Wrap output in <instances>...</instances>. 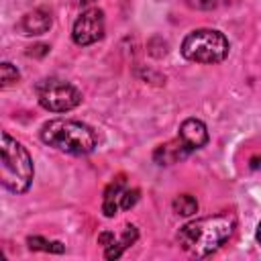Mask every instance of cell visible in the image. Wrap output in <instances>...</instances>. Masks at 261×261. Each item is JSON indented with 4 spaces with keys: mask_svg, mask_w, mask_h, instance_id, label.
<instances>
[{
    "mask_svg": "<svg viewBox=\"0 0 261 261\" xmlns=\"http://www.w3.org/2000/svg\"><path fill=\"white\" fill-rule=\"evenodd\" d=\"M18 80H20L18 69H16L12 63L4 61V63L0 65V86H2V88H10V86H14Z\"/></svg>",
    "mask_w": 261,
    "mask_h": 261,
    "instance_id": "13",
    "label": "cell"
},
{
    "mask_svg": "<svg viewBox=\"0 0 261 261\" xmlns=\"http://www.w3.org/2000/svg\"><path fill=\"white\" fill-rule=\"evenodd\" d=\"M255 237H257V243L261 245V222H259V226H257V232H255Z\"/></svg>",
    "mask_w": 261,
    "mask_h": 261,
    "instance_id": "19",
    "label": "cell"
},
{
    "mask_svg": "<svg viewBox=\"0 0 261 261\" xmlns=\"http://www.w3.org/2000/svg\"><path fill=\"white\" fill-rule=\"evenodd\" d=\"M228 39L216 29H196L181 43V55L196 63H220L228 55Z\"/></svg>",
    "mask_w": 261,
    "mask_h": 261,
    "instance_id": "4",
    "label": "cell"
},
{
    "mask_svg": "<svg viewBox=\"0 0 261 261\" xmlns=\"http://www.w3.org/2000/svg\"><path fill=\"white\" fill-rule=\"evenodd\" d=\"M35 175L33 159L29 151L12 139L8 133H2L0 143V179L2 186L12 194H22L31 188Z\"/></svg>",
    "mask_w": 261,
    "mask_h": 261,
    "instance_id": "3",
    "label": "cell"
},
{
    "mask_svg": "<svg viewBox=\"0 0 261 261\" xmlns=\"http://www.w3.org/2000/svg\"><path fill=\"white\" fill-rule=\"evenodd\" d=\"M39 104L49 112H67L82 102V92L59 77H45L35 86Z\"/></svg>",
    "mask_w": 261,
    "mask_h": 261,
    "instance_id": "5",
    "label": "cell"
},
{
    "mask_svg": "<svg viewBox=\"0 0 261 261\" xmlns=\"http://www.w3.org/2000/svg\"><path fill=\"white\" fill-rule=\"evenodd\" d=\"M190 8H196V10H210L216 6V0H184Z\"/></svg>",
    "mask_w": 261,
    "mask_h": 261,
    "instance_id": "16",
    "label": "cell"
},
{
    "mask_svg": "<svg viewBox=\"0 0 261 261\" xmlns=\"http://www.w3.org/2000/svg\"><path fill=\"white\" fill-rule=\"evenodd\" d=\"M116 239H118V237H116L112 230H104V232H100V234H98V245H102V247L106 249V247H110Z\"/></svg>",
    "mask_w": 261,
    "mask_h": 261,
    "instance_id": "17",
    "label": "cell"
},
{
    "mask_svg": "<svg viewBox=\"0 0 261 261\" xmlns=\"http://www.w3.org/2000/svg\"><path fill=\"white\" fill-rule=\"evenodd\" d=\"M27 245L31 251H47V253H63L65 251V245L59 243V241H47L43 237H29L27 239Z\"/></svg>",
    "mask_w": 261,
    "mask_h": 261,
    "instance_id": "11",
    "label": "cell"
},
{
    "mask_svg": "<svg viewBox=\"0 0 261 261\" xmlns=\"http://www.w3.org/2000/svg\"><path fill=\"white\" fill-rule=\"evenodd\" d=\"M137 237H139L137 228H135L133 224H126V226H124V230H122V234L118 237V241H120V245H122L124 249H128V247L137 241Z\"/></svg>",
    "mask_w": 261,
    "mask_h": 261,
    "instance_id": "15",
    "label": "cell"
},
{
    "mask_svg": "<svg viewBox=\"0 0 261 261\" xmlns=\"http://www.w3.org/2000/svg\"><path fill=\"white\" fill-rule=\"evenodd\" d=\"M47 51H49V47H47V45H35V47H31L29 55H45Z\"/></svg>",
    "mask_w": 261,
    "mask_h": 261,
    "instance_id": "18",
    "label": "cell"
},
{
    "mask_svg": "<svg viewBox=\"0 0 261 261\" xmlns=\"http://www.w3.org/2000/svg\"><path fill=\"white\" fill-rule=\"evenodd\" d=\"M124 190H126L124 175H118V177H114L108 184V188L104 190V198H102V212H104V216L112 218L120 210V198H122Z\"/></svg>",
    "mask_w": 261,
    "mask_h": 261,
    "instance_id": "9",
    "label": "cell"
},
{
    "mask_svg": "<svg viewBox=\"0 0 261 261\" xmlns=\"http://www.w3.org/2000/svg\"><path fill=\"white\" fill-rule=\"evenodd\" d=\"M102 37H104V12L100 8L84 10L71 27L73 43L80 47H86V45L98 43Z\"/></svg>",
    "mask_w": 261,
    "mask_h": 261,
    "instance_id": "6",
    "label": "cell"
},
{
    "mask_svg": "<svg viewBox=\"0 0 261 261\" xmlns=\"http://www.w3.org/2000/svg\"><path fill=\"white\" fill-rule=\"evenodd\" d=\"M234 228L237 220L232 214L204 216L186 222L177 232V243L192 257H208L232 237Z\"/></svg>",
    "mask_w": 261,
    "mask_h": 261,
    "instance_id": "1",
    "label": "cell"
},
{
    "mask_svg": "<svg viewBox=\"0 0 261 261\" xmlns=\"http://www.w3.org/2000/svg\"><path fill=\"white\" fill-rule=\"evenodd\" d=\"M186 155H190V149L181 143V139H173L165 145H159L153 153V159L159 163V165H171V163H177L179 159H184Z\"/></svg>",
    "mask_w": 261,
    "mask_h": 261,
    "instance_id": "10",
    "label": "cell"
},
{
    "mask_svg": "<svg viewBox=\"0 0 261 261\" xmlns=\"http://www.w3.org/2000/svg\"><path fill=\"white\" fill-rule=\"evenodd\" d=\"M51 24H53L51 12H49L47 8H35V10H31V12H27V14L18 20L16 29H18L22 35L33 37V35H43V33H47V31L51 29Z\"/></svg>",
    "mask_w": 261,
    "mask_h": 261,
    "instance_id": "8",
    "label": "cell"
},
{
    "mask_svg": "<svg viewBox=\"0 0 261 261\" xmlns=\"http://www.w3.org/2000/svg\"><path fill=\"white\" fill-rule=\"evenodd\" d=\"M137 200H139V190L137 188H126L124 194H122V198H120V210L133 208L137 204Z\"/></svg>",
    "mask_w": 261,
    "mask_h": 261,
    "instance_id": "14",
    "label": "cell"
},
{
    "mask_svg": "<svg viewBox=\"0 0 261 261\" xmlns=\"http://www.w3.org/2000/svg\"><path fill=\"white\" fill-rule=\"evenodd\" d=\"M41 141L49 147H55L69 155H88L98 147V135L92 126L71 120V118H53L47 120L41 130Z\"/></svg>",
    "mask_w": 261,
    "mask_h": 261,
    "instance_id": "2",
    "label": "cell"
},
{
    "mask_svg": "<svg viewBox=\"0 0 261 261\" xmlns=\"http://www.w3.org/2000/svg\"><path fill=\"white\" fill-rule=\"evenodd\" d=\"M77 4H92V2H96V0H75Z\"/></svg>",
    "mask_w": 261,
    "mask_h": 261,
    "instance_id": "20",
    "label": "cell"
},
{
    "mask_svg": "<svg viewBox=\"0 0 261 261\" xmlns=\"http://www.w3.org/2000/svg\"><path fill=\"white\" fill-rule=\"evenodd\" d=\"M173 212L179 214V216H192L198 212V202L194 196L190 194H181L173 200Z\"/></svg>",
    "mask_w": 261,
    "mask_h": 261,
    "instance_id": "12",
    "label": "cell"
},
{
    "mask_svg": "<svg viewBox=\"0 0 261 261\" xmlns=\"http://www.w3.org/2000/svg\"><path fill=\"white\" fill-rule=\"evenodd\" d=\"M177 137L181 139V143L192 151H198L202 149L206 143H208V128L202 120L198 118H186L181 124H179V133Z\"/></svg>",
    "mask_w": 261,
    "mask_h": 261,
    "instance_id": "7",
    "label": "cell"
}]
</instances>
